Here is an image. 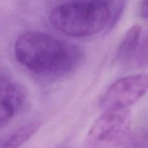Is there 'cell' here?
<instances>
[{"mask_svg": "<svg viewBox=\"0 0 148 148\" xmlns=\"http://www.w3.org/2000/svg\"><path fill=\"white\" fill-rule=\"evenodd\" d=\"M19 64L35 75L59 77L73 72L84 59L81 46L40 31L21 33L15 43Z\"/></svg>", "mask_w": 148, "mask_h": 148, "instance_id": "cell-1", "label": "cell"}, {"mask_svg": "<svg viewBox=\"0 0 148 148\" xmlns=\"http://www.w3.org/2000/svg\"><path fill=\"white\" fill-rule=\"evenodd\" d=\"M110 9L104 0H85L62 3L49 13L52 25L71 37L97 34L107 25Z\"/></svg>", "mask_w": 148, "mask_h": 148, "instance_id": "cell-2", "label": "cell"}, {"mask_svg": "<svg viewBox=\"0 0 148 148\" xmlns=\"http://www.w3.org/2000/svg\"><path fill=\"white\" fill-rule=\"evenodd\" d=\"M131 124L127 109L104 111L89 130L84 148H117L129 137Z\"/></svg>", "mask_w": 148, "mask_h": 148, "instance_id": "cell-3", "label": "cell"}, {"mask_svg": "<svg viewBox=\"0 0 148 148\" xmlns=\"http://www.w3.org/2000/svg\"><path fill=\"white\" fill-rule=\"evenodd\" d=\"M148 90V75L137 74L120 78L108 88L100 101L103 111L127 109Z\"/></svg>", "mask_w": 148, "mask_h": 148, "instance_id": "cell-4", "label": "cell"}, {"mask_svg": "<svg viewBox=\"0 0 148 148\" xmlns=\"http://www.w3.org/2000/svg\"><path fill=\"white\" fill-rule=\"evenodd\" d=\"M26 98L24 88L0 67V126L10 122Z\"/></svg>", "mask_w": 148, "mask_h": 148, "instance_id": "cell-5", "label": "cell"}, {"mask_svg": "<svg viewBox=\"0 0 148 148\" xmlns=\"http://www.w3.org/2000/svg\"><path fill=\"white\" fill-rule=\"evenodd\" d=\"M142 27L139 24H135L126 32L117 50V57L120 59H129L136 51L141 37Z\"/></svg>", "mask_w": 148, "mask_h": 148, "instance_id": "cell-6", "label": "cell"}, {"mask_svg": "<svg viewBox=\"0 0 148 148\" xmlns=\"http://www.w3.org/2000/svg\"><path fill=\"white\" fill-rule=\"evenodd\" d=\"M35 132L36 130L32 124H26L1 139L0 140V148H19L26 143Z\"/></svg>", "mask_w": 148, "mask_h": 148, "instance_id": "cell-7", "label": "cell"}, {"mask_svg": "<svg viewBox=\"0 0 148 148\" xmlns=\"http://www.w3.org/2000/svg\"><path fill=\"white\" fill-rule=\"evenodd\" d=\"M129 61L138 68L148 66V30L141 37L139 45Z\"/></svg>", "mask_w": 148, "mask_h": 148, "instance_id": "cell-8", "label": "cell"}, {"mask_svg": "<svg viewBox=\"0 0 148 148\" xmlns=\"http://www.w3.org/2000/svg\"><path fill=\"white\" fill-rule=\"evenodd\" d=\"M140 15L145 19H148V0H142L140 3Z\"/></svg>", "mask_w": 148, "mask_h": 148, "instance_id": "cell-9", "label": "cell"}]
</instances>
